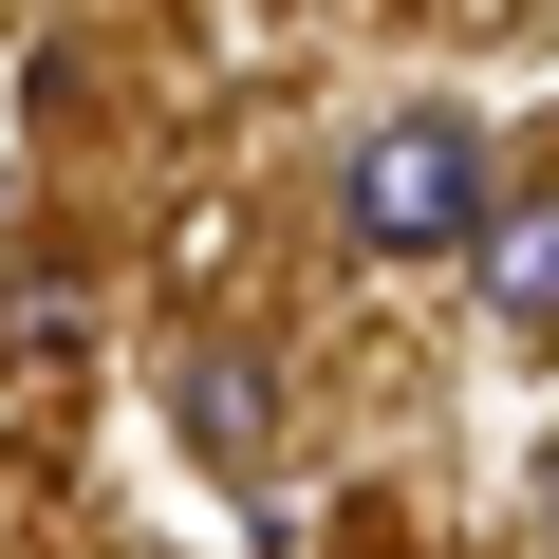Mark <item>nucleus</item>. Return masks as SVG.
<instances>
[{"label":"nucleus","instance_id":"f257e3e1","mask_svg":"<svg viewBox=\"0 0 559 559\" xmlns=\"http://www.w3.org/2000/svg\"><path fill=\"white\" fill-rule=\"evenodd\" d=\"M336 224H355V261H448L485 224V131L466 112H373L355 168H336Z\"/></svg>","mask_w":559,"mask_h":559},{"label":"nucleus","instance_id":"f03ea898","mask_svg":"<svg viewBox=\"0 0 559 559\" xmlns=\"http://www.w3.org/2000/svg\"><path fill=\"white\" fill-rule=\"evenodd\" d=\"M466 261H485V318H522V336H559V187H540V205H503V187H485V224H466Z\"/></svg>","mask_w":559,"mask_h":559},{"label":"nucleus","instance_id":"7ed1b4c3","mask_svg":"<svg viewBox=\"0 0 559 559\" xmlns=\"http://www.w3.org/2000/svg\"><path fill=\"white\" fill-rule=\"evenodd\" d=\"M187 448H205V466H261V448H280V373H261V355H187Z\"/></svg>","mask_w":559,"mask_h":559},{"label":"nucleus","instance_id":"20e7f679","mask_svg":"<svg viewBox=\"0 0 559 559\" xmlns=\"http://www.w3.org/2000/svg\"><path fill=\"white\" fill-rule=\"evenodd\" d=\"M540 522H559V448H540Z\"/></svg>","mask_w":559,"mask_h":559}]
</instances>
